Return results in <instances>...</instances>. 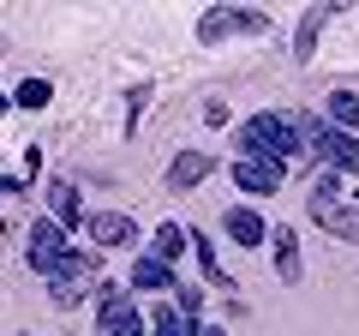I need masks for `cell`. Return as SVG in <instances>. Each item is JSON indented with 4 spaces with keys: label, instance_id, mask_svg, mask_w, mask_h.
Returning <instances> with one entry per match:
<instances>
[{
    "label": "cell",
    "instance_id": "obj_1",
    "mask_svg": "<svg viewBox=\"0 0 359 336\" xmlns=\"http://www.w3.org/2000/svg\"><path fill=\"white\" fill-rule=\"evenodd\" d=\"M306 150V138H299V127H294V115H252L240 127V156H252V162H287V156H299Z\"/></svg>",
    "mask_w": 359,
    "mask_h": 336
},
{
    "label": "cell",
    "instance_id": "obj_2",
    "mask_svg": "<svg viewBox=\"0 0 359 336\" xmlns=\"http://www.w3.org/2000/svg\"><path fill=\"white\" fill-rule=\"evenodd\" d=\"M25 259L36 276H48V283H66V276H84V252L78 246H66V228L48 217L30 222V246H25Z\"/></svg>",
    "mask_w": 359,
    "mask_h": 336
},
{
    "label": "cell",
    "instance_id": "obj_3",
    "mask_svg": "<svg viewBox=\"0 0 359 336\" xmlns=\"http://www.w3.org/2000/svg\"><path fill=\"white\" fill-rule=\"evenodd\" d=\"M294 127H299V138H311V150L323 156V174H353L359 168V138L353 132L323 127V120H299V115H294Z\"/></svg>",
    "mask_w": 359,
    "mask_h": 336
},
{
    "label": "cell",
    "instance_id": "obj_4",
    "mask_svg": "<svg viewBox=\"0 0 359 336\" xmlns=\"http://www.w3.org/2000/svg\"><path fill=\"white\" fill-rule=\"evenodd\" d=\"M269 18L264 13H245V6H210L204 18H198V42H233V37H264Z\"/></svg>",
    "mask_w": 359,
    "mask_h": 336
},
{
    "label": "cell",
    "instance_id": "obj_5",
    "mask_svg": "<svg viewBox=\"0 0 359 336\" xmlns=\"http://www.w3.org/2000/svg\"><path fill=\"white\" fill-rule=\"evenodd\" d=\"M96 330L102 336H144V312L132 295H102V306H96Z\"/></svg>",
    "mask_w": 359,
    "mask_h": 336
},
{
    "label": "cell",
    "instance_id": "obj_6",
    "mask_svg": "<svg viewBox=\"0 0 359 336\" xmlns=\"http://www.w3.org/2000/svg\"><path fill=\"white\" fill-rule=\"evenodd\" d=\"M282 181H287V162H252V156H240L233 162V186L240 193H282Z\"/></svg>",
    "mask_w": 359,
    "mask_h": 336
},
{
    "label": "cell",
    "instance_id": "obj_7",
    "mask_svg": "<svg viewBox=\"0 0 359 336\" xmlns=\"http://www.w3.org/2000/svg\"><path fill=\"white\" fill-rule=\"evenodd\" d=\"M84 234H90L96 246H126L138 228H132L126 210H90V217H84Z\"/></svg>",
    "mask_w": 359,
    "mask_h": 336
},
{
    "label": "cell",
    "instance_id": "obj_8",
    "mask_svg": "<svg viewBox=\"0 0 359 336\" xmlns=\"http://www.w3.org/2000/svg\"><path fill=\"white\" fill-rule=\"evenodd\" d=\"M210 168H216V162H210L204 150H180L174 162H168V174H162V181H168V193H192V186L210 174Z\"/></svg>",
    "mask_w": 359,
    "mask_h": 336
},
{
    "label": "cell",
    "instance_id": "obj_9",
    "mask_svg": "<svg viewBox=\"0 0 359 336\" xmlns=\"http://www.w3.org/2000/svg\"><path fill=\"white\" fill-rule=\"evenodd\" d=\"M132 288H144V295H174L180 276L168 271L162 259H150V252H144V259H132Z\"/></svg>",
    "mask_w": 359,
    "mask_h": 336
},
{
    "label": "cell",
    "instance_id": "obj_10",
    "mask_svg": "<svg viewBox=\"0 0 359 336\" xmlns=\"http://www.w3.org/2000/svg\"><path fill=\"white\" fill-rule=\"evenodd\" d=\"M228 240H233V246H264V240H269V222L257 217L252 205H233V210H228Z\"/></svg>",
    "mask_w": 359,
    "mask_h": 336
},
{
    "label": "cell",
    "instance_id": "obj_11",
    "mask_svg": "<svg viewBox=\"0 0 359 336\" xmlns=\"http://www.w3.org/2000/svg\"><path fill=\"white\" fill-rule=\"evenodd\" d=\"M186 246H192V252H198V264H204V276H210V283L222 288V295H240V288H233V276H228V264L216 259V246H210V234L186 228Z\"/></svg>",
    "mask_w": 359,
    "mask_h": 336
},
{
    "label": "cell",
    "instance_id": "obj_12",
    "mask_svg": "<svg viewBox=\"0 0 359 336\" xmlns=\"http://www.w3.org/2000/svg\"><path fill=\"white\" fill-rule=\"evenodd\" d=\"M323 25H330V6H306V13H299V30H294V60H311V54H318Z\"/></svg>",
    "mask_w": 359,
    "mask_h": 336
},
{
    "label": "cell",
    "instance_id": "obj_13",
    "mask_svg": "<svg viewBox=\"0 0 359 336\" xmlns=\"http://www.w3.org/2000/svg\"><path fill=\"white\" fill-rule=\"evenodd\" d=\"M48 205H54V222L60 228H84V205H78L72 181H48Z\"/></svg>",
    "mask_w": 359,
    "mask_h": 336
},
{
    "label": "cell",
    "instance_id": "obj_14",
    "mask_svg": "<svg viewBox=\"0 0 359 336\" xmlns=\"http://www.w3.org/2000/svg\"><path fill=\"white\" fill-rule=\"evenodd\" d=\"M276 276H282L287 288L306 276V264H299V240H294V228H276Z\"/></svg>",
    "mask_w": 359,
    "mask_h": 336
},
{
    "label": "cell",
    "instance_id": "obj_15",
    "mask_svg": "<svg viewBox=\"0 0 359 336\" xmlns=\"http://www.w3.org/2000/svg\"><path fill=\"white\" fill-rule=\"evenodd\" d=\"M180 252H186V228H180V222H162V228H156V240H150V259H162L168 271H174Z\"/></svg>",
    "mask_w": 359,
    "mask_h": 336
},
{
    "label": "cell",
    "instance_id": "obj_16",
    "mask_svg": "<svg viewBox=\"0 0 359 336\" xmlns=\"http://www.w3.org/2000/svg\"><path fill=\"white\" fill-rule=\"evenodd\" d=\"M341 205V181H335V174H318V181H311V198H306V217L318 222L323 210H335Z\"/></svg>",
    "mask_w": 359,
    "mask_h": 336
},
{
    "label": "cell",
    "instance_id": "obj_17",
    "mask_svg": "<svg viewBox=\"0 0 359 336\" xmlns=\"http://www.w3.org/2000/svg\"><path fill=\"white\" fill-rule=\"evenodd\" d=\"M323 115H330L341 132L359 127V96H353V91H330V96H323Z\"/></svg>",
    "mask_w": 359,
    "mask_h": 336
},
{
    "label": "cell",
    "instance_id": "obj_18",
    "mask_svg": "<svg viewBox=\"0 0 359 336\" xmlns=\"http://www.w3.org/2000/svg\"><path fill=\"white\" fill-rule=\"evenodd\" d=\"M48 103H54V84H48V78H25V84L13 91V108H30V115L48 108Z\"/></svg>",
    "mask_w": 359,
    "mask_h": 336
},
{
    "label": "cell",
    "instance_id": "obj_19",
    "mask_svg": "<svg viewBox=\"0 0 359 336\" xmlns=\"http://www.w3.org/2000/svg\"><path fill=\"white\" fill-rule=\"evenodd\" d=\"M318 222L330 234H341V240H359V205H335V210H323Z\"/></svg>",
    "mask_w": 359,
    "mask_h": 336
},
{
    "label": "cell",
    "instance_id": "obj_20",
    "mask_svg": "<svg viewBox=\"0 0 359 336\" xmlns=\"http://www.w3.org/2000/svg\"><path fill=\"white\" fill-rule=\"evenodd\" d=\"M150 336H192V318H180V306H156Z\"/></svg>",
    "mask_w": 359,
    "mask_h": 336
},
{
    "label": "cell",
    "instance_id": "obj_21",
    "mask_svg": "<svg viewBox=\"0 0 359 336\" xmlns=\"http://www.w3.org/2000/svg\"><path fill=\"white\" fill-rule=\"evenodd\" d=\"M78 300H84V283H78V276L54 283V306H78Z\"/></svg>",
    "mask_w": 359,
    "mask_h": 336
},
{
    "label": "cell",
    "instance_id": "obj_22",
    "mask_svg": "<svg viewBox=\"0 0 359 336\" xmlns=\"http://www.w3.org/2000/svg\"><path fill=\"white\" fill-rule=\"evenodd\" d=\"M144 103H150V84H138V91H132V103H126V132H138V120H144Z\"/></svg>",
    "mask_w": 359,
    "mask_h": 336
},
{
    "label": "cell",
    "instance_id": "obj_23",
    "mask_svg": "<svg viewBox=\"0 0 359 336\" xmlns=\"http://www.w3.org/2000/svg\"><path fill=\"white\" fill-rule=\"evenodd\" d=\"M174 295H180V318H198V306H204V295H198V288H186V283H180Z\"/></svg>",
    "mask_w": 359,
    "mask_h": 336
},
{
    "label": "cell",
    "instance_id": "obj_24",
    "mask_svg": "<svg viewBox=\"0 0 359 336\" xmlns=\"http://www.w3.org/2000/svg\"><path fill=\"white\" fill-rule=\"evenodd\" d=\"M13 193H25V181H6V174H0V198H13Z\"/></svg>",
    "mask_w": 359,
    "mask_h": 336
},
{
    "label": "cell",
    "instance_id": "obj_25",
    "mask_svg": "<svg viewBox=\"0 0 359 336\" xmlns=\"http://www.w3.org/2000/svg\"><path fill=\"white\" fill-rule=\"evenodd\" d=\"M192 336H228V330H216V324H192Z\"/></svg>",
    "mask_w": 359,
    "mask_h": 336
},
{
    "label": "cell",
    "instance_id": "obj_26",
    "mask_svg": "<svg viewBox=\"0 0 359 336\" xmlns=\"http://www.w3.org/2000/svg\"><path fill=\"white\" fill-rule=\"evenodd\" d=\"M353 198H359V193H353Z\"/></svg>",
    "mask_w": 359,
    "mask_h": 336
}]
</instances>
